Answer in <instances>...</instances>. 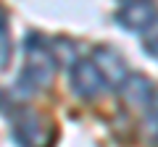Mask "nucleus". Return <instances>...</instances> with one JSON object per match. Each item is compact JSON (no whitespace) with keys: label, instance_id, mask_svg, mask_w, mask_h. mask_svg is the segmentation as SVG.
I'll return each instance as SVG.
<instances>
[{"label":"nucleus","instance_id":"obj_1","mask_svg":"<svg viewBox=\"0 0 158 147\" xmlns=\"http://www.w3.org/2000/svg\"><path fill=\"white\" fill-rule=\"evenodd\" d=\"M71 84L74 89H77V95L82 97H95L98 92H103V87H106V79H103L100 68L95 66V63H77V66L71 68Z\"/></svg>","mask_w":158,"mask_h":147},{"label":"nucleus","instance_id":"obj_2","mask_svg":"<svg viewBox=\"0 0 158 147\" xmlns=\"http://www.w3.org/2000/svg\"><path fill=\"white\" fill-rule=\"evenodd\" d=\"M150 81L142 79V76H129V79H124V97L132 102V105H148L150 102Z\"/></svg>","mask_w":158,"mask_h":147},{"label":"nucleus","instance_id":"obj_3","mask_svg":"<svg viewBox=\"0 0 158 147\" xmlns=\"http://www.w3.org/2000/svg\"><path fill=\"white\" fill-rule=\"evenodd\" d=\"M153 16H156V11H153V6H127L124 11H121V21H127L124 26H129V29L150 26Z\"/></svg>","mask_w":158,"mask_h":147},{"label":"nucleus","instance_id":"obj_4","mask_svg":"<svg viewBox=\"0 0 158 147\" xmlns=\"http://www.w3.org/2000/svg\"><path fill=\"white\" fill-rule=\"evenodd\" d=\"M145 50H150L153 55H158V21L148 26V37H145Z\"/></svg>","mask_w":158,"mask_h":147}]
</instances>
